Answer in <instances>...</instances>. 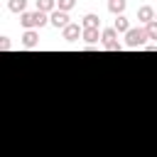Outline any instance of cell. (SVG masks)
<instances>
[{
    "label": "cell",
    "mask_w": 157,
    "mask_h": 157,
    "mask_svg": "<svg viewBox=\"0 0 157 157\" xmlns=\"http://www.w3.org/2000/svg\"><path fill=\"white\" fill-rule=\"evenodd\" d=\"M74 5H76V0H56V10H61V12L74 10Z\"/></svg>",
    "instance_id": "14"
},
{
    "label": "cell",
    "mask_w": 157,
    "mask_h": 157,
    "mask_svg": "<svg viewBox=\"0 0 157 157\" xmlns=\"http://www.w3.org/2000/svg\"><path fill=\"white\" fill-rule=\"evenodd\" d=\"M155 20H157V17H155Z\"/></svg>",
    "instance_id": "19"
},
{
    "label": "cell",
    "mask_w": 157,
    "mask_h": 157,
    "mask_svg": "<svg viewBox=\"0 0 157 157\" xmlns=\"http://www.w3.org/2000/svg\"><path fill=\"white\" fill-rule=\"evenodd\" d=\"M39 44V32L37 29H25L22 32V47L25 49H34Z\"/></svg>",
    "instance_id": "6"
},
{
    "label": "cell",
    "mask_w": 157,
    "mask_h": 157,
    "mask_svg": "<svg viewBox=\"0 0 157 157\" xmlns=\"http://www.w3.org/2000/svg\"><path fill=\"white\" fill-rule=\"evenodd\" d=\"M145 52H157V44H145Z\"/></svg>",
    "instance_id": "18"
},
{
    "label": "cell",
    "mask_w": 157,
    "mask_h": 157,
    "mask_svg": "<svg viewBox=\"0 0 157 157\" xmlns=\"http://www.w3.org/2000/svg\"><path fill=\"white\" fill-rule=\"evenodd\" d=\"M147 29L145 27H132L128 34H125V47H130V49H145V44H147Z\"/></svg>",
    "instance_id": "2"
},
{
    "label": "cell",
    "mask_w": 157,
    "mask_h": 157,
    "mask_svg": "<svg viewBox=\"0 0 157 157\" xmlns=\"http://www.w3.org/2000/svg\"><path fill=\"white\" fill-rule=\"evenodd\" d=\"M49 22V15L47 12H39V10H34V12H22L20 15V25L25 27V29H39V27H44Z\"/></svg>",
    "instance_id": "1"
},
{
    "label": "cell",
    "mask_w": 157,
    "mask_h": 157,
    "mask_svg": "<svg viewBox=\"0 0 157 157\" xmlns=\"http://www.w3.org/2000/svg\"><path fill=\"white\" fill-rule=\"evenodd\" d=\"M7 10L15 15H22L27 12V0H7Z\"/></svg>",
    "instance_id": "9"
},
{
    "label": "cell",
    "mask_w": 157,
    "mask_h": 157,
    "mask_svg": "<svg viewBox=\"0 0 157 157\" xmlns=\"http://www.w3.org/2000/svg\"><path fill=\"white\" fill-rule=\"evenodd\" d=\"M49 25H52V27H56V29H64L66 25H71V20H69V12L54 10V12L49 15Z\"/></svg>",
    "instance_id": "3"
},
{
    "label": "cell",
    "mask_w": 157,
    "mask_h": 157,
    "mask_svg": "<svg viewBox=\"0 0 157 157\" xmlns=\"http://www.w3.org/2000/svg\"><path fill=\"white\" fill-rule=\"evenodd\" d=\"M145 29H147V37L157 42V20H155V22H150V25H145Z\"/></svg>",
    "instance_id": "15"
},
{
    "label": "cell",
    "mask_w": 157,
    "mask_h": 157,
    "mask_svg": "<svg viewBox=\"0 0 157 157\" xmlns=\"http://www.w3.org/2000/svg\"><path fill=\"white\" fill-rule=\"evenodd\" d=\"M155 17H157V10H155L152 5H142V7L137 10V20H140L142 25H150V22H155Z\"/></svg>",
    "instance_id": "5"
},
{
    "label": "cell",
    "mask_w": 157,
    "mask_h": 157,
    "mask_svg": "<svg viewBox=\"0 0 157 157\" xmlns=\"http://www.w3.org/2000/svg\"><path fill=\"white\" fill-rule=\"evenodd\" d=\"M81 27H83V29H101V17L93 15V12H88V15H83Z\"/></svg>",
    "instance_id": "7"
},
{
    "label": "cell",
    "mask_w": 157,
    "mask_h": 157,
    "mask_svg": "<svg viewBox=\"0 0 157 157\" xmlns=\"http://www.w3.org/2000/svg\"><path fill=\"white\" fill-rule=\"evenodd\" d=\"M88 47H93L98 39H101V29H83V37H81Z\"/></svg>",
    "instance_id": "11"
},
{
    "label": "cell",
    "mask_w": 157,
    "mask_h": 157,
    "mask_svg": "<svg viewBox=\"0 0 157 157\" xmlns=\"http://www.w3.org/2000/svg\"><path fill=\"white\" fill-rule=\"evenodd\" d=\"M101 42H103V44L118 42V32H115L113 27H105V29H101Z\"/></svg>",
    "instance_id": "12"
},
{
    "label": "cell",
    "mask_w": 157,
    "mask_h": 157,
    "mask_svg": "<svg viewBox=\"0 0 157 157\" xmlns=\"http://www.w3.org/2000/svg\"><path fill=\"white\" fill-rule=\"evenodd\" d=\"M113 29H115L118 34H128L132 27H130V20H128L125 15H118V17H115V22H113Z\"/></svg>",
    "instance_id": "8"
},
{
    "label": "cell",
    "mask_w": 157,
    "mask_h": 157,
    "mask_svg": "<svg viewBox=\"0 0 157 157\" xmlns=\"http://www.w3.org/2000/svg\"><path fill=\"white\" fill-rule=\"evenodd\" d=\"M125 5H128V0H108V12H113L118 17L125 12Z\"/></svg>",
    "instance_id": "10"
},
{
    "label": "cell",
    "mask_w": 157,
    "mask_h": 157,
    "mask_svg": "<svg viewBox=\"0 0 157 157\" xmlns=\"http://www.w3.org/2000/svg\"><path fill=\"white\" fill-rule=\"evenodd\" d=\"M61 37H64L66 42H76L78 37H83V27L76 25V22H71V25H66V27L61 29Z\"/></svg>",
    "instance_id": "4"
},
{
    "label": "cell",
    "mask_w": 157,
    "mask_h": 157,
    "mask_svg": "<svg viewBox=\"0 0 157 157\" xmlns=\"http://www.w3.org/2000/svg\"><path fill=\"white\" fill-rule=\"evenodd\" d=\"M12 44H10V39L7 37H0V49H10Z\"/></svg>",
    "instance_id": "17"
},
{
    "label": "cell",
    "mask_w": 157,
    "mask_h": 157,
    "mask_svg": "<svg viewBox=\"0 0 157 157\" xmlns=\"http://www.w3.org/2000/svg\"><path fill=\"white\" fill-rule=\"evenodd\" d=\"M37 10H39V12L52 15V12L56 10V0H37Z\"/></svg>",
    "instance_id": "13"
},
{
    "label": "cell",
    "mask_w": 157,
    "mask_h": 157,
    "mask_svg": "<svg viewBox=\"0 0 157 157\" xmlns=\"http://www.w3.org/2000/svg\"><path fill=\"white\" fill-rule=\"evenodd\" d=\"M103 49H108V52H120L123 44H120V42H110V44H103Z\"/></svg>",
    "instance_id": "16"
}]
</instances>
